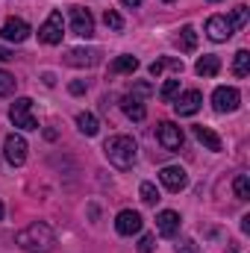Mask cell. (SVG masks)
Segmentation results:
<instances>
[{"instance_id": "9a60e30c", "label": "cell", "mask_w": 250, "mask_h": 253, "mask_svg": "<svg viewBox=\"0 0 250 253\" xmlns=\"http://www.w3.org/2000/svg\"><path fill=\"white\" fill-rule=\"evenodd\" d=\"M141 215L138 212H132V209H124V212H118V218H115V230L121 233V236H132V233H138L141 230Z\"/></svg>"}, {"instance_id": "7402d4cb", "label": "cell", "mask_w": 250, "mask_h": 253, "mask_svg": "<svg viewBox=\"0 0 250 253\" xmlns=\"http://www.w3.org/2000/svg\"><path fill=\"white\" fill-rule=\"evenodd\" d=\"M177 94H180V80H165V85L159 88V100L162 103H174Z\"/></svg>"}, {"instance_id": "8fae6325", "label": "cell", "mask_w": 250, "mask_h": 253, "mask_svg": "<svg viewBox=\"0 0 250 253\" xmlns=\"http://www.w3.org/2000/svg\"><path fill=\"white\" fill-rule=\"evenodd\" d=\"M233 24H230V18L227 15H212L209 21H206V36L212 39V42H227V39H233Z\"/></svg>"}, {"instance_id": "3957f363", "label": "cell", "mask_w": 250, "mask_h": 253, "mask_svg": "<svg viewBox=\"0 0 250 253\" xmlns=\"http://www.w3.org/2000/svg\"><path fill=\"white\" fill-rule=\"evenodd\" d=\"M9 121L21 129H39V118L33 115V100L30 97H18L9 106Z\"/></svg>"}, {"instance_id": "ac0fdd59", "label": "cell", "mask_w": 250, "mask_h": 253, "mask_svg": "<svg viewBox=\"0 0 250 253\" xmlns=\"http://www.w3.org/2000/svg\"><path fill=\"white\" fill-rule=\"evenodd\" d=\"M194 71H197L200 77H215V74L221 71V59H218V56H200L197 65H194Z\"/></svg>"}, {"instance_id": "d4e9b609", "label": "cell", "mask_w": 250, "mask_h": 253, "mask_svg": "<svg viewBox=\"0 0 250 253\" xmlns=\"http://www.w3.org/2000/svg\"><path fill=\"white\" fill-rule=\"evenodd\" d=\"M138 194H141V203H147V206H156V203L162 200V197H159V189H156L153 183H141Z\"/></svg>"}, {"instance_id": "d590c367", "label": "cell", "mask_w": 250, "mask_h": 253, "mask_svg": "<svg viewBox=\"0 0 250 253\" xmlns=\"http://www.w3.org/2000/svg\"><path fill=\"white\" fill-rule=\"evenodd\" d=\"M0 221H3V203H0Z\"/></svg>"}, {"instance_id": "cb8c5ba5", "label": "cell", "mask_w": 250, "mask_h": 253, "mask_svg": "<svg viewBox=\"0 0 250 253\" xmlns=\"http://www.w3.org/2000/svg\"><path fill=\"white\" fill-rule=\"evenodd\" d=\"M233 74H236V77H248L250 74V50H239V53H236Z\"/></svg>"}, {"instance_id": "5bb4252c", "label": "cell", "mask_w": 250, "mask_h": 253, "mask_svg": "<svg viewBox=\"0 0 250 253\" xmlns=\"http://www.w3.org/2000/svg\"><path fill=\"white\" fill-rule=\"evenodd\" d=\"M0 36H3L6 42L21 44V42H27V36H30V24L21 21V18H6V24L0 27Z\"/></svg>"}, {"instance_id": "30bf717a", "label": "cell", "mask_w": 250, "mask_h": 253, "mask_svg": "<svg viewBox=\"0 0 250 253\" xmlns=\"http://www.w3.org/2000/svg\"><path fill=\"white\" fill-rule=\"evenodd\" d=\"M159 180H162V186L168 191H183L188 186V174H186V168H180V165H168V168H162L159 171Z\"/></svg>"}, {"instance_id": "4316f807", "label": "cell", "mask_w": 250, "mask_h": 253, "mask_svg": "<svg viewBox=\"0 0 250 253\" xmlns=\"http://www.w3.org/2000/svg\"><path fill=\"white\" fill-rule=\"evenodd\" d=\"M103 24H106L109 30H115V33H118V30H124V18H121L115 9H106V12H103Z\"/></svg>"}, {"instance_id": "4dcf8cb0", "label": "cell", "mask_w": 250, "mask_h": 253, "mask_svg": "<svg viewBox=\"0 0 250 253\" xmlns=\"http://www.w3.org/2000/svg\"><path fill=\"white\" fill-rule=\"evenodd\" d=\"M177 253H197V245H194L191 239H186L183 245H177Z\"/></svg>"}, {"instance_id": "8d00e7d4", "label": "cell", "mask_w": 250, "mask_h": 253, "mask_svg": "<svg viewBox=\"0 0 250 253\" xmlns=\"http://www.w3.org/2000/svg\"><path fill=\"white\" fill-rule=\"evenodd\" d=\"M209 3H221V0H209Z\"/></svg>"}, {"instance_id": "8992f818", "label": "cell", "mask_w": 250, "mask_h": 253, "mask_svg": "<svg viewBox=\"0 0 250 253\" xmlns=\"http://www.w3.org/2000/svg\"><path fill=\"white\" fill-rule=\"evenodd\" d=\"M71 33L80 39H91L94 36V18L85 6H74L71 9Z\"/></svg>"}, {"instance_id": "836d02e7", "label": "cell", "mask_w": 250, "mask_h": 253, "mask_svg": "<svg viewBox=\"0 0 250 253\" xmlns=\"http://www.w3.org/2000/svg\"><path fill=\"white\" fill-rule=\"evenodd\" d=\"M242 233H250V215L242 218Z\"/></svg>"}, {"instance_id": "277c9868", "label": "cell", "mask_w": 250, "mask_h": 253, "mask_svg": "<svg viewBox=\"0 0 250 253\" xmlns=\"http://www.w3.org/2000/svg\"><path fill=\"white\" fill-rule=\"evenodd\" d=\"M62 30H65L62 12L53 9V12L47 15V21L39 27V42H42V44H50V47H53V44H62V36H65Z\"/></svg>"}, {"instance_id": "ba28073f", "label": "cell", "mask_w": 250, "mask_h": 253, "mask_svg": "<svg viewBox=\"0 0 250 253\" xmlns=\"http://www.w3.org/2000/svg\"><path fill=\"white\" fill-rule=\"evenodd\" d=\"M156 141L165 147V150H180L183 147V129L177 124H171V121H162V124L156 126Z\"/></svg>"}, {"instance_id": "5b68a950", "label": "cell", "mask_w": 250, "mask_h": 253, "mask_svg": "<svg viewBox=\"0 0 250 253\" xmlns=\"http://www.w3.org/2000/svg\"><path fill=\"white\" fill-rule=\"evenodd\" d=\"M3 156L12 168H21L27 162V138L18 135V132H9L6 141H3Z\"/></svg>"}, {"instance_id": "603a6c76", "label": "cell", "mask_w": 250, "mask_h": 253, "mask_svg": "<svg viewBox=\"0 0 250 253\" xmlns=\"http://www.w3.org/2000/svg\"><path fill=\"white\" fill-rule=\"evenodd\" d=\"M15 88H18V80H15V74H9V71H0V97H12V94H15Z\"/></svg>"}, {"instance_id": "d6986e66", "label": "cell", "mask_w": 250, "mask_h": 253, "mask_svg": "<svg viewBox=\"0 0 250 253\" xmlns=\"http://www.w3.org/2000/svg\"><path fill=\"white\" fill-rule=\"evenodd\" d=\"M77 129L83 132V135H97V129H100V124H97V118L91 115V112H80L77 115Z\"/></svg>"}, {"instance_id": "f546056e", "label": "cell", "mask_w": 250, "mask_h": 253, "mask_svg": "<svg viewBox=\"0 0 250 253\" xmlns=\"http://www.w3.org/2000/svg\"><path fill=\"white\" fill-rule=\"evenodd\" d=\"M165 68H168V56H165V59H156V62H150V68H147V71H150V77H159Z\"/></svg>"}, {"instance_id": "ffe728a7", "label": "cell", "mask_w": 250, "mask_h": 253, "mask_svg": "<svg viewBox=\"0 0 250 253\" xmlns=\"http://www.w3.org/2000/svg\"><path fill=\"white\" fill-rule=\"evenodd\" d=\"M180 47H183L186 53H194V50H197V30H194V27H183V30H180Z\"/></svg>"}, {"instance_id": "1f68e13d", "label": "cell", "mask_w": 250, "mask_h": 253, "mask_svg": "<svg viewBox=\"0 0 250 253\" xmlns=\"http://www.w3.org/2000/svg\"><path fill=\"white\" fill-rule=\"evenodd\" d=\"M68 91H71V94H85V83H83V80H77V83H71V85H68Z\"/></svg>"}, {"instance_id": "44dd1931", "label": "cell", "mask_w": 250, "mask_h": 253, "mask_svg": "<svg viewBox=\"0 0 250 253\" xmlns=\"http://www.w3.org/2000/svg\"><path fill=\"white\" fill-rule=\"evenodd\" d=\"M135 68H138V59L129 56V53H124V56H118V59L112 62V74H132Z\"/></svg>"}, {"instance_id": "f1b7e54d", "label": "cell", "mask_w": 250, "mask_h": 253, "mask_svg": "<svg viewBox=\"0 0 250 253\" xmlns=\"http://www.w3.org/2000/svg\"><path fill=\"white\" fill-rule=\"evenodd\" d=\"M153 248H156V236H144L138 245V253H153Z\"/></svg>"}, {"instance_id": "2e32d148", "label": "cell", "mask_w": 250, "mask_h": 253, "mask_svg": "<svg viewBox=\"0 0 250 253\" xmlns=\"http://www.w3.org/2000/svg\"><path fill=\"white\" fill-rule=\"evenodd\" d=\"M144 97H138V94H124L121 97V109H124L126 118H132V121H144L147 118V109H144V103H141Z\"/></svg>"}, {"instance_id": "52a82bcc", "label": "cell", "mask_w": 250, "mask_h": 253, "mask_svg": "<svg viewBox=\"0 0 250 253\" xmlns=\"http://www.w3.org/2000/svg\"><path fill=\"white\" fill-rule=\"evenodd\" d=\"M239 103H242V94H239V88H233V85H221V88H215V94H212L215 112H236Z\"/></svg>"}, {"instance_id": "d6a6232c", "label": "cell", "mask_w": 250, "mask_h": 253, "mask_svg": "<svg viewBox=\"0 0 250 253\" xmlns=\"http://www.w3.org/2000/svg\"><path fill=\"white\" fill-rule=\"evenodd\" d=\"M9 59H15V53L6 50V47H0V62H9Z\"/></svg>"}, {"instance_id": "7a4b0ae2", "label": "cell", "mask_w": 250, "mask_h": 253, "mask_svg": "<svg viewBox=\"0 0 250 253\" xmlns=\"http://www.w3.org/2000/svg\"><path fill=\"white\" fill-rule=\"evenodd\" d=\"M103 153H106L109 165H115L118 171H129L138 159V144L132 135H109L103 144Z\"/></svg>"}, {"instance_id": "e0dca14e", "label": "cell", "mask_w": 250, "mask_h": 253, "mask_svg": "<svg viewBox=\"0 0 250 253\" xmlns=\"http://www.w3.org/2000/svg\"><path fill=\"white\" fill-rule=\"evenodd\" d=\"M194 138H197L206 150H212V153H218V150H221V138H218V132H215L212 126L197 124V126H194Z\"/></svg>"}, {"instance_id": "6da1fadb", "label": "cell", "mask_w": 250, "mask_h": 253, "mask_svg": "<svg viewBox=\"0 0 250 253\" xmlns=\"http://www.w3.org/2000/svg\"><path fill=\"white\" fill-rule=\"evenodd\" d=\"M15 245H18L21 251H27V253H50L53 245H56V233H53L50 224L36 221V224L24 227V230L15 236Z\"/></svg>"}, {"instance_id": "e575fe53", "label": "cell", "mask_w": 250, "mask_h": 253, "mask_svg": "<svg viewBox=\"0 0 250 253\" xmlns=\"http://www.w3.org/2000/svg\"><path fill=\"white\" fill-rule=\"evenodd\" d=\"M121 3H124V6H132V9H135V6H141V0H121Z\"/></svg>"}, {"instance_id": "9c48e42d", "label": "cell", "mask_w": 250, "mask_h": 253, "mask_svg": "<svg viewBox=\"0 0 250 253\" xmlns=\"http://www.w3.org/2000/svg\"><path fill=\"white\" fill-rule=\"evenodd\" d=\"M200 106H203V94H200L197 88H188V91H183V94H177V97H174V112H177L180 118L194 115Z\"/></svg>"}, {"instance_id": "484cf974", "label": "cell", "mask_w": 250, "mask_h": 253, "mask_svg": "<svg viewBox=\"0 0 250 253\" xmlns=\"http://www.w3.org/2000/svg\"><path fill=\"white\" fill-rule=\"evenodd\" d=\"M233 189H236V197L239 200H250V177L248 174H239L236 183H233Z\"/></svg>"}, {"instance_id": "7c38bea8", "label": "cell", "mask_w": 250, "mask_h": 253, "mask_svg": "<svg viewBox=\"0 0 250 253\" xmlns=\"http://www.w3.org/2000/svg\"><path fill=\"white\" fill-rule=\"evenodd\" d=\"M180 212H174V209H162L159 215H156V233L159 236H165V239H174L177 233H180Z\"/></svg>"}, {"instance_id": "4fadbf2b", "label": "cell", "mask_w": 250, "mask_h": 253, "mask_svg": "<svg viewBox=\"0 0 250 253\" xmlns=\"http://www.w3.org/2000/svg\"><path fill=\"white\" fill-rule=\"evenodd\" d=\"M65 62L74 65V68H94V65L100 62V50L97 47H74L65 56Z\"/></svg>"}, {"instance_id": "83f0119b", "label": "cell", "mask_w": 250, "mask_h": 253, "mask_svg": "<svg viewBox=\"0 0 250 253\" xmlns=\"http://www.w3.org/2000/svg\"><path fill=\"white\" fill-rule=\"evenodd\" d=\"M230 24H233V30H242V27L248 24V6H236V9H233V18H230Z\"/></svg>"}]
</instances>
